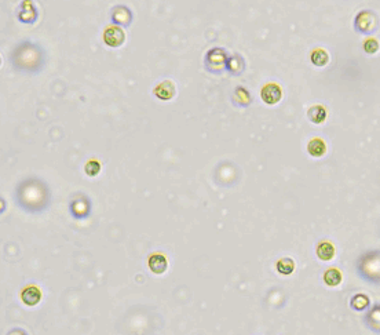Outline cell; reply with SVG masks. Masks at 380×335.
I'll return each instance as SVG.
<instances>
[{"label":"cell","instance_id":"obj_1","mask_svg":"<svg viewBox=\"0 0 380 335\" xmlns=\"http://www.w3.org/2000/svg\"><path fill=\"white\" fill-rule=\"evenodd\" d=\"M357 273L369 284L380 286V251L374 250L363 254L357 261Z\"/></svg>","mask_w":380,"mask_h":335},{"label":"cell","instance_id":"obj_2","mask_svg":"<svg viewBox=\"0 0 380 335\" xmlns=\"http://www.w3.org/2000/svg\"><path fill=\"white\" fill-rule=\"evenodd\" d=\"M376 18L372 12L363 11L356 18V30L364 35H371L376 29Z\"/></svg>","mask_w":380,"mask_h":335},{"label":"cell","instance_id":"obj_3","mask_svg":"<svg viewBox=\"0 0 380 335\" xmlns=\"http://www.w3.org/2000/svg\"><path fill=\"white\" fill-rule=\"evenodd\" d=\"M282 97V91L278 84H274V83H270V84H266L263 88H262V100L269 104V105H273V104H277L278 101L281 100Z\"/></svg>","mask_w":380,"mask_h":335},{"label":"cell","instance_id":"obj_4","mask_svg":"<svg viewBox=\"0 0 380 335\" xmlns=\"http://www.w3.org/2000/svg\"><path fill=\"white\" fill-rule=\"evenodd\" d=\"M104 40L111 47H120L124 43V32L116 26H111L104 33Z\"/></svg>","mask_w":380,"mask_h":335},{"label":"cell","instance_id":"obj_5","mask_svg":"<svg viewBox=\"0 0 380 335\" xmlns=\"http://www.w3.org/2000/svg\"><path fill=\"white\" fill-rule=\"evenodd\" d=\"M21 300L25 305L28 306H35L37 305L41 300V291L40 288L36 287V286H29L23 290L21 293Z\"/></svg>","mask_w":380,"mask_h":335},{"label":"cell","instance_id":"obj_6","mask_svg":"<svg viewBox=\"0 0 380 335\" xmlns=\"http://www.w3.org/2000/svg\"><path fill=\"white\" fill-rule=\"evenodd\" d=\"M364 320L369 330H372L375 333H380V304L375 305L372 309H369Z\"/></svg>","mask_w":380,"mask_h":335},{"label":"cell","instance_id":"obj_7","mask_svg":"<svg viewBox=\"0 0 380 335\" xmlns=\"http://www.w3.org/2000/svg\"><path fill=\"white\" fill-rule=\"evenodd\" d=\"M154 94H156V97H157L158 100H171V98L175 95V84L172 82H170V80H165V82L160 83L157 87L154 88Z\"/></svg>","mask_w":380,"mask_h":335},{"label":"cell","instance_id":"obj_8","mask_svg":"<svg viewBox=\"0 0 380 335\" xmlns=\"http://www.w3.org/2000/svg\"><path fill=\"white\" fill-rule=\"evenodd\" d=\"M149 268L150 271L154 272L156 275H161L164 272L167 271V266H168V262H167V258L164 257L163 254H153L152 257L149 258Z\"/></svg>","mask_w":380,"mask_h":335},{"label":"cell","instance_id":"obj_9","mask_svg":"<svg viewBox=\"0 0 380 335\" xmlns=\"http://www.w3.org/2000/svg\"><path fill=\"white\" fill-rule=\"evenodd\" d=\"M317 257L321 261H331L335 257V247L329 241H321L317 246Z\"/></svg>","mask_w":380,"mask_h":335},{"label":"cell","instance_id":"obj_10","mask_svg":"<svg viewBox=\"0 0 380 335\" xmlns=\"http://www.w3.org/2000/svg\"><path fill=\"white\" fill-rule=\"evenodd\" d=\"M369 305H371V301H369L368 295L365 294H356L350 301V308L357 312L368 309Z\"/></svg>","mask_w":380,"mask_h":335},{"label":"cell","instance_id":"obj_11","mask_svg":"<svg viewBox=\"0 0 380 335\" xmlns=\"http://www.w3.org/2000/svg\"><path fill=\"white\" fill-rule=\"evenodd\" d=\"M327 151V147H325V142L320 140V138H316V140H311L307 145V152L310 153L311 156L314 158H321L322 155Z\"/></svg>","mask_w":380,"mask_h":335},{"label":"cell","instance_id":"obj_12","mask_svg":"<svg viewBox=\"0 0 380 335\" xmlns=\"http://www.w3.org/2000/svg\"><path fill=\"white\" fill-rule=\"evenodd\" d=\"M324 282L328 286H331V287H336V286H339L340 283H342V273H340L338 269H328L325 273H324Z\"/></svg>","mask_w":380,"mask_h":335},{"label":"cell","instance_id":"obj_13","mask_svg":"<svg viewBox=\"0 0 380 335\" xmlns=\"http://www.w3.org/2000/svg\"><path fill=\"white\" fill-rule=\"evenodd\" d=\"M327 118V111L322 108L321 105L311 106L309 109V119H310L313 123H322Z\"/></svg>","mask_w":380,"mask_h":335},{"label":"cell","instance_id":"obj_14","mask_svg":"<svg viewBox=\"0 0 380 335\" xmlns=\"http://www.w3.org/2000/svg\"><path fill=\"white\" fill-rule=\"evenodd\" d=\"M113 21L117 24L129 25V21H131L129 10H127L126 7H117L113 14Z\"/></svg>","mask_w":380,"mask_h":335},{"label":"cell","instance_id":"obj_15","mask_svg":"<svg viewBox=\"0 0 380 335\" xmlns=\"http://www.w3.org/2000/svg\"><path fill=\"white\" fill-rule=\"evenodd\" d=\"M277 271L281 275H291L295 271V262L291 258H282L277 262Z\"/></svg>","mask_w":380,"mask_h":335},{"label":"cell","instance_id":"obj_16","mask_svg":"<svg viewBox=\"0 0 380 335\" xmlns=\"http://www.w3.org/2000/svg\"><path fill=\"white\" fill-rule=\"evenodd\" d=\"M243 68H244V62L240 55H234L228 59V69L232 73H239L243 71Z\"/></svg>","mask_w":380,"mask_h":335},{"label":"cell","instance_id":"obj_17","mask_svg":"<svg viewBox=\"0 0 380 335\" xmlns=\"http://www.w3.org/2000/svg\"><path fill=\"white\" fill-rule=\"evenodd\" d=\"M311 62L316 66H324L328 62V54L321 48H318L311 54Z\"/></svg>","mask_w":380,"mask_h":335},{"label":"cell","instance_id":"obj_18","mask_svg":"<svg viewBox=\"0 0 380 335\" xmlns=\"http://www.w3.org/2000/svg\"><path fill=\"white\" fill-rule=\"evenodd\" d=\"M84 170H86L88 176L98 175L101 171L100 162H97V160H90L87 165H86V167H84Z\"/></svg>","mask_w":380,"mask_h":335},{"label":"cell","instance_id":"obj_19","mask_svg":"<svg viewBox=\"0 0 380 335\" xmlns=\"http://www.w3.org/2000/svg\"><path fill=\"white\" fill-rule=\"evenodd\" d=\"M364 50L368 54H374L379 50V43L375 40V39H369L364 43Z\"/></svg>","mask_w":380,"mask_h":335},{"label":"cell","instance_id":"obj_20","mask_svg":"<svg viewBox=\"0 0 380 335\" xmlns=\"http://www.w3.org/2000/svg\"><path fill=\"white\" fill-rule=\"evenodd\" d=\"M236 94L240 95V104L241 105H248L250 102H251V97L248 95V93L246 91V88H237V91H236Z\"/></svg>","mask_w":380,"mask_h":335}]
</instances>
